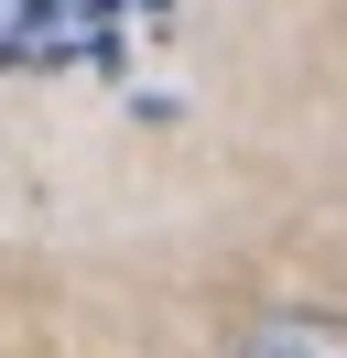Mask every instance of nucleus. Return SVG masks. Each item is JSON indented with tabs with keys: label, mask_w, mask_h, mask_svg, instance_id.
<instances>
[{
	"label": "nucleus",
	"mask_w": 347,
	"mask_h": 358,
	"mask_svg": "<svg viewBox=\"0 0 347 358\" xmlns=\"http://www.w3.org/2000/svg\"><path fill=\"white\" fill-rule=\"evenodd\" d=\"M239 358H347V315H315V304H271L250 336H239Z\"/></svg>",
	"instance_id": "obj_1"
}]
</instances>
